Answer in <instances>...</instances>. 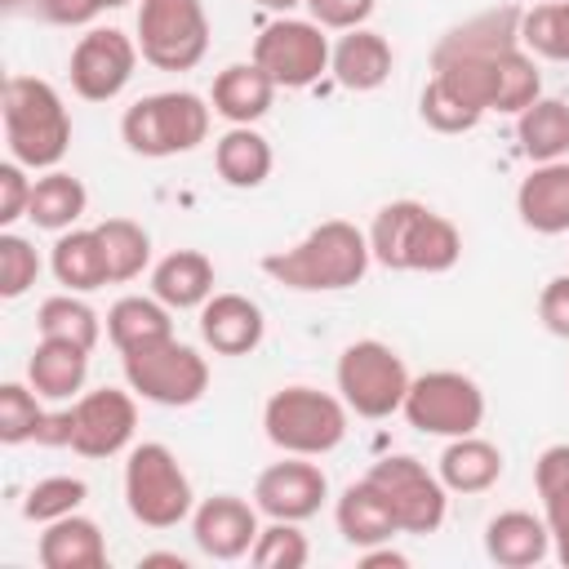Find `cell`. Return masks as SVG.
<instances>
[{"label": "cell", "instance_id": "1f68e13d", "mask_svg": "<svg viewBox=\"0 0 569 569\" xmlns=\"http://www.w3.org/2000/svg\"><path fill=\"white\" fill-rule=\"evenodd\" d=\"M84 204H89V191L80 178L62 173V169H44V178H36V187H31L27 218L44 231H71L80 222Z\"/></svg>", "mask_w": 569, "mask_h": 569}, {"label": "cell", "instance_id": "8992f818", "mask_svg": "<svg viewBox=\"0 0 569 569\" xmlns=\"http://www.w3.org/2000/svg\"><path fill=\"white\" fill-rule=\"evenodd\" d=\"M262 427L280 453L320 458L347 436V400L320 387H280L262 409Z\"/></svg>", "mask_w": 569, "mask_h": 569}, {"label": "cell", "instance_id": "f546056e", "mask_svg": "<svg viewBox=\"0 0 569 569\" xmlns=\"http://www.w3.org/2000/svg\"><path fill=\"white\" fill-rule=\"evenodd\" d=\"M107 338L116 342V351H138V347H151V342H164L173 338V320H169V307L160 298H142V293H129L120 298L111 311H107Z\"/></svg>", "mask_w": 569, "mask_h": 569}, {"label": "cell", "instance_id": "b9f144b4", "mask_svg": "<svg viewBox=\"0 0 569 569\" xmlns=\"http://www.w3.org/2000/svg\"><path fill=\"white\" fill-rule=\"evenodd\" d=\"M31 178H27V164L18 160H4L0 164V227H13L18 218H27L31 209Z\"/></svg>", "mask_w": 569, "mask_h": 569}, {"label": "cell", "instance_id": "f35d334b", "mask_svg": "<svg viewBox=\"0 0 569 569\" xmlns=\"http://www.w3.org/2000/svg\"><path fill=\"white\" fill-rule=\"evenodd\" d=\"M40 391L36 387H22V382H4L0 387V440L4 445H27V440H36L40 436V427H44V409H40V400H36Z\"/></svg>", "mask_w": 569, "mask_h": 569}, {"label": "cell", "instance_id": "7bdbcfd3", "mask_svg": "<svg viewBox=\"0 0 569 569\" xmlns=\"http://www.w3.org/2000/svg\"><path fill=\"white\" fill-rule=\"evenodd\" d=\"M378 0H307L311 22H320L325 31H351L365 27V18L373 13Z\"/></svg>", "mask_w": 569, "mask_h": 569}, {"label": "cell", "instance_id": "c3c4849f", "mask_svg": "<svg viewBox=\"0 0 569 569\" xmlns=\"http://www.w3.org/2000/svg\"><path fill=\"white\" fill-rule=\"evenodd\" d=\"M262 9H271V13H289V9H298V4H307V0H258Z\"/></svg>", "mask_w": 569, "mask_h": 569}, {"label": "cell", "instance_id": "4dcf8cb0", "mask_svg": "<svg viewBox=\"0 0 569 569\" xmlns=\"http://www.w3.org/2000/svg\"><path fill=\"white\" fill-rule=\"evenodd\" d=\"M516 138H520V151L533 164L565 160L569 156V102H560V98H533L516 116Z\"/></svg>", "mask_w": 569, "mask_h": 569}, {"label": "cell", "instance_id": "ba28073f", "mask_svg": "<svg viewBox=\"0 0 569 569\" xmlns=\"http://www.w3.org/2000/svg\"><path fill=\"white\" fill-rule=\"evenodd\" d=\"M124 382L151 405L164 409H187L209 391V365L196 347L164 338L138 351H124Z\"/></svg>", "mask_w": 569, "mask_h": 569}, {"label": "cell", "instance_id": "30bf717a", "mask_svg": "<svg viewBox=\"0 0 569 569\" xmlns=\"http://www.w3.org/2000/svg\"><path fill=\"white\" fill-rule=\"evenodd\" d=\"M365 480L382 493V502H387V511H391V520H396L400 533H436L445 525V511H449V498L445 493L449 489L418 458H409V453L378 458Z\"/></svg>", "mask_w": 569, "mask_h": 569}, {"label": "cell", "instance_id": "74e56055", "mask_svg": "<svg viewBox=\"0 0 569 569\" xmlns=\"http://www.w3.org/2000/svg\"><path fill=\"white\" fill-rule=\"evenodd\" d=\"M249 560L258 569H302L311 560V547H307V533L298 529V520H271L267 529H258Z\"/></svg>", "mask_w": 569, "mask_h": 569}, {"label": "cell", "instance_id": "d6986e66", "mask_svg": "<svg viewBox=\"0 0 569 569\" xmlns=\"http://www.w3.org/2000/svg\"><path fill=\"white\" fill-rule=\"evenodd\" d=\"M516 213L538 236L569 231V156L565 160L533 164V173L516 191Z\"/></svg>", "mask_w": 569, "mask_h": 569}, {"label": "cell", "instance_id": "d4e9b609", "mask_svg": "<svg viewBox=\"0 0 569 569\" xmlns=\"http://www.w3.org/2000/svg\"><path fill=\"white\" fill-rule=\"evenodd\" d=\"M271 164H276L271 142H267L253 124H231V129L218 138V147H213V169H218V178H222L227 187H240V191L262 187V182L271 178Z\"/></svg>", "mask_w": 569, "mask_h": 569}, {"label": "cell", "instance_id": "d590c367", "mask_svg": "<svg viewBox=\"0 0 569 569\" xmlns=\"http://www.w3.org/2000/svg\"><path fill=\"white\" fill-rule=\"evenodd\" d=\"M418 111H422V120H427L436 133H467V129H476V124L485 120V111H480L476 102H467L453 84H445L440 76H431V80L422 84Z\"/></svg>", "mask_w": 569, "mask_h": 569}, {"label": "cell", "instance_id": "d6a6232c", "mask_svg": "<svg viewBox=\"0 0 569 569\" xmlns=\"http://www.w3.org/2000/svg\"><path fill=\"white\" fill-rule=\"evenodd\" d=\"M93 231H98V240H102L111 284L138 280V276H142V267L151 262V236H147L133 218H102Z\"/></svg>", "mask_w": 569, "mask_h": 569}, {"label": "cell", "instance_id": "52a82bcc", "mask_svg": "<svg viewBox=\"0 0 569 569\" xmlns=\"http://www.w3.org/2000/svg\"><path fill=\"white\" fill-rule=\"evenodd\" d=\"M191 480L182 471V462L173 458L169 445L147 440L138 449H129L124 462V502L129 516L147 529H173L191 516Z\"/></svg>", "mask_w": 569, "mask_h": 569}, {"label": "cell", "instance_id": "f1b7e54d", "mask_svg": "<svg viewBox=\"0 0 569 569\" xmlns=\"http://www.w3.org/2000/svg\"><path fill=\"white\" fill-rule=\"evenodd\" d=\"M53 276L58 284H67L71 293H93L102 284H111V271H107V253H102V240L98 231H62L58 244H53Z\"/></svg>", "mask_w": 569, "mask_h": 569}, {"label": "cell", "instance_id": "5bb4252c", "mask_svg": "<svg viewBox=\"0 0 569 569\" xmlns=\"http://www.w3.org/2000/svg\"><path fill=\"white\" fill-rule=\"evenodd\" d=\"M138 40H129L124 31L116 27H93L76 40L71 49V89L84 98V102H111L124 93V84L133 80V67H138Z\"/></svg>", "mask_w": 569, "mask_h": 569}, {"label": "cell", "instance_id": "e0dca14e", "mask_svg": "<svg viewBox=\"0 0 569 569\" xmlns=\"http://www.w3.org/2000/svg\"><path fill=\"white\" fill-rule=\"evenodd\" d=\"M191 538L209 560H240L258 542V502L236 493H213L191 511Z\"/></svg>", "mask_w": 569, "mask_h": 569}, {"label": "cell", "instance_id": "bcb514c9", "mask_svg": "<svg viewBox=\"0 0 569 569\" xmlns=\"http://www.w3.org/2000/svg\"><path fill=\"white\" fill-rule=\"evenodd\" d=\"M360 565H365V569H382V565H391V569H405V565H409V556H400V551H391L387 542H378V547H365Z\"/></svg>", "mask_w": 569, "mask_h": 569}, {"label": "cell", "instance_id": "7dc6e473", "mask_svg": "<svg viewBox=\"0 0 569 569\" xmlns=\"http://www.w3.org/2000/svg\"><path fill=\"white\" fill-rule=\"evenodd\" d=\"M551 525V542H556V556H560V565L569 569V520H547Z\"/></svg>", "mask_w": 569, "mask_h": 569}, {"label": "cell", "instance_id": "ee69618b", "mask_svg": "<svg viewBox=\"0 0 569 569\" xmlns=\"http://www.w3.org/2000/svg\"><path fill=\"white\" fill-rule=\"evenodd\" d=\"M538 316H542L547 333L569 338V276L547 280V289H542V298H538Z\"/></svg>", "mask_w": 569, "mask_h": 569}, {"label": "cell", "instance_id": "ab89813d", "mask_svg": "<svg viewBox=\"0 0 569 569\" xmlns=\"http://www.w3.org/2000/svg\"><path fill=\"white\" fill-rule=\"evenodd\" d=\"M533 485H538L547 520H569V445H551L538 453Z\"/></svg>", "mask_w": 569, "mask_h": 569}, {"label": "cell", "instance_id": "3957f363", "mask_svg": "<svg viewBox=\"0 0 569 569\" xmlns=\"http://www.w3.org/2000/svg\"><path fill=\"white\" fill-rule=\"evenodd\" d=\"M369 253L387 271H449L462 258V236L422 200H391L369 227Z\"/></svg>", "mask_w": 569, "mask_h": 569}, {"label": "cell", "instance_id": "9a60e30c", "mask_svg": "<svg viewBox=\"0 0 569 569\" xmlns=\"http://www.w3.org/2000/svg\"><path fill=\"white\" fill-rule=\"evenodd\" d=\"M133 427H138V405L129 391L98 387L71 405V449L80 458H116L133 440Z\"/></svg>", "mask_w": 569, "mask_h": 569}, {"label": "cell", "instance_id": "44dd1931", "mask_svg": "<svg viewBox=\"0 0 569 569\" xmlns=\"http://www.w3.org/2000/svg\"><path fill=\"white\" fill-rule=\"evenodd\" d=\"M391 62H396V53H391L387 36H378V31H369V27H351V31L333 44V53H329L333 80H338L342 89H351V93H369V89L387 84Z\"/></svg>", "mask_w": 569, "mask_h": 569}, {"label": "cell", "instance_id": "83f0119b", "mask_svg": "<svg viewBox=\"0 0 569 569\" xmlns=\"http://www.w3.org/2000/svg\"><path fill=\"white\" fill-rule=\"evenodd\" d=\"M333 516H338V533L351 547H360V551L365 547H378V542H391L400 533L396 520H391V511H387V502H382V493L369 480L347 485L342 498H338V507H333Z\"/></svg>", "mask_w": 569, "mask_h": 569}, {"label": "cell", "instance_id": "ac0fdd59", "mask_svg": "<svg viewBox=\"0 0 569 569\" xmlns=\"http://www.w3.org/2000/svg\"><path fill=\"white\" fill-rule=\"evenodd\" d=\"M262 307L244 293H213L200 307V338L218 356H249L262 342Z\"/></svg>", "mask_w": 569, "mask_h": 569}, {"label": "cell", "instance_id": "836d02e7", "mask_svg": "<svg viewBox=\"0 0 569 569\" xmlns=\"http://www.w3.org/2000/svg\"><path fill=\"white\" fill-rule=\"evenodd\" d=\"M36 329H40V338H62V342H76V347H84V351H93V347H98V333H102L93 307L80 302L76 293H53V298H44L40 311H36Z\"/></svg>", "mask_w": 569, "mask_h": 569}, {"label": "cell", "instance_id": "7402d4cb", "mask_svg": "<svg viewBox=\"0 0 569 569\" xmlns=\"http://www.w3.org/2000/svg\"><path fill=\"white\" fill-rule=\"evenodd\" d=\"M271 98H276V80L258 67V62H231L213 76V111L231 124H253L271 111Z\"/></svg>", "mask_w": 569, "mask_h": 569}, {"label": "cell", "instance_id": "484cf974", "mask_svg": "<svg viewBox=\"0 0 569 569\" xmlns=\"http://www.w3.org/2000/svg\"><path fill=\"white\" fill-rule=\"evenodd\" d=\"M436 476L445 480L449 493H485L502 476V449L480 440L476 431L471 436H453L445 445V453H440V471Z\"/></svg>", "mask_w": 569, "mask_h": 569}, {"label": "cell", "instance_id": "277c9868", "mask_svg": "<svg viewBox=\"0 0 569 569\" xmlns=\"http://www.w3.org/2000/svg\"><path fill=\"white\" fill-rule=\"evenodd\" d=\"M0 116H4L9 160L27 164V169H58V160L71 147V116H67V107L49 80L9 76L4 98H0Z\"/></svg>", "mask_w": 569, "mask_h": 569}, {"label": "cell", "instance_id": "ffe728a7", "mask_svg": "<svg viewBox=\"0 0 569 569\" xmlns=\"http://www.w3.org/2000/svg\"><path fill=\"white\" fill-rule=\"evenodd\" d=\"M551 551V525L533 511H498L485 525V556L502 569H533Z\"/></svg>", "mask_w": 569, "mask_h": 569}, {"label": "cell", "instance_id": "9c48e42d", "mask_svg": "<svg viewBox=\"0 0 569 569\" xmlns=\"http://www.w3.org/2000/svg\"><path fill=\"white\" fill-rule=\"evenodd\" d=\"M409 382L413 378L405 360L378 338H360L338 356V391L360 418H391L396 409H405Z\"/></svg>", "mask_w": 569, "mask_h": 569}, {"label": "cell", "instance_id": "f6af8a7d", "mask_svg": "<svg viewBox=\"0 0 569 569\" xmlns=\"http://www.w3.org/2000/svg\"><path fill=\"white\" fill-rule=\"evenodd\" d=\"M102 9H107V0H40V13L53 27H89Z\"/></svg>", "mask_w": 569, "mask_h": 569}, {"label": "cell", "instance_id": "7a4b0ae2", "mask_svg": "<svg viewBox=\"0 0 569 569\" xmlns=\"http://www.w3.org/2000/svg\"><path fill=\"white\" fill-rule=\"evenodd\" d=\"M373 253H369V236L347 222V218H329L320 227H311L298 244L276 249L262 258V271L298 293H333V289H351L365 280Z\"/></svg>", "mask_w": 569, "mask_h": 569}, {"label": "cell", "instance_id": "4fadbf2b", "mask_svg": "<svg viewBox=\"0 0 569 569\" xmlns=\"http://www.w3.org/2000/svg\"><path fill=\"white\" fill-rule=\"evenodd\" d=\"M325 27L311 18H276L253 40V62L276 80V89H307L329 71Z\"/></svg>", "mask_w": 569, "mask_h": 569}, {"label": "cell", "instance_id": "7c38bea8", "mask_svg": "<svg viewBox=\"0 0 569 569\" xmlns=\"http://www.w3.org/2000/svg\"><path fill=\"white\" fill-rule=\"evenodd\" d=\"M405 418L427 436H471L485 422V391L458 369H431L409 382Z\"/></svg>", "mask_w": 569, "mask_h": 569}, {"label": "cell", "instance_id": "8fae6325", "mask_svg": "<svg viewBox=\"0 0 569 569\" xmlns=\"http://www.w3.org/2000/svg\"><path fill=\"white\" fill-rule=\"evenodd\" d=\"M138 49L160 71H191L209 49V13L200 0H142Z\"/></svg>", "mask_w": 569, "mask_h": 569}, {"label": "cell", "instance_id": "60d3db41", "mask_svg": "<svg viewBox=\"0 0 569 569\" xmlns=\"http://www.w3.org/2000/svg\"><path fill=\"white\" fill-rule=\"evenodd\" d=\"M40 276V253L27 236L4 231L0 236V298H22Z\"/></svg>", "mask_w": 569, "mask_h": 569}, {"label": "cell", "instance_id": "6da1fadb", "mask_svg": "<svg viewBox=\"0 0 569 569\" xmlns=\"http://www.w3.org/2000/svg\"><path fill=\"white\" fill-rule=\"evenodd\" d=\"M520 13H525L520 4H498L449 27L436 40L431 76L453 84L485 116L489 111L520 116L533 98H542V76L533 67V53L520 44Z\"/></svg>", "mask_w": 569, "mask_h": 569}, {"label": "cell", "instance_id": "681fc988", "mask_svg": "<svg viewBox=\"0 0 569 569\" xmlns=\"http://www.w3.org/2000/svg\"><path fill=\"white\" fill-rule=\"evenodd\" d=\"M120 4H129V0H107V9H120Z\"/></svg>", "mask_w": 569, "mask_h": 569}, {"label": "cell", "instance_id": "cb8c5ba5", "mask_svg": "<svg viewBox=\"0 0 569 569\" xmlns=\"http://www.w3.org/2000/svg\"><path fill=\"white\" fill-rule=\"evenodd\" d=\"M36 551H40V565L44 569H102L107 565L102 529L89 516H80V511L44 525Z\"/></svg>", "mask_w": 569, "mask_h": 569}, {"label": "cell", "instance_id": "5b68a950", "mask_svg": "<svg viewBox=\"0 0 569 569\" xmlns=\"http://www.w3.org/2000/svg\"><path fill=\"white\" fill-rule=\"evenodd\" d=\"M120 138L133 156H147V160L187 156L209 138V107L187 89L147 93L124 111Z\"/></svg>", "mask_w": 569, "mask_h": 569}, {"label": "cell", "instance_id": "8d00e7d4", "mask_svg": "<svg viewBox=\"0 0 569 569\" xmlns=\"http://www.w3.org/2000/svg\"><path fill=\"white\" fill-rule=\"evenodd\" d=\"M89 498V485L80 476H44L27 489V502H22V516L36 520V525H53L71 511H80V502Z\"/></svg>", "mask_w": 569, "mask_h": 569}, {"label": "cell", "instance_id": "2e32d148", "mask_svg": "<svg viewBox=\"0 0 569 569\" xmlns=\"http://www.w3.org/2000/svg\"><path fill=\"white\" fill-rule=\"evenodd\" d=\"M325 498H329L325 471L298 453H289L284 462H271L253 485V502L271 520H311L325 507Z\"/></svg>", "mask_w": 569, "mask_h": 569}, {"label": "cell", "instance_id": "e575fe53", "mask_svg": "<svg viewBox=\"0 0 569 569\" xmlns=\"http://www.w3.org/2000/svg\"><path fill=\"white\" fill-rule=\"evenodd\" d=\"M520 44L538 58L569 62V0H547L520 13Z\"/></svg>", "mask_w": 569, "mask_h": 569}, {"label": "cell", "instance_id": "603a6c76", "mask_svg": "<svg viewBox=\"0 0 569 569\" xmlns=\"http://www.w3.org/2000/svg\"><path fill=\"white\" fill-rule=\"evenodd\" d=\"M151 293L169 311H191L213 298V262L200 249H173L151 271Z\"/></svg>", "mask_w": 569, "mask_h": 569}, {"label": "cell", "instance_id": "4316f807", "mask_svg": "<svg viewBox=\"0 0 569 569\" xmlns=\"http://www.w3.org/2000/svg\"><path fill=\"white\" fill-rule=\"evenodd\" d=\"M84 373H89V351L62 338H40L27 360V382L44 400H71L84 387Z\"/></svg>", "mask_w": 569, "mask_h": 569}]
</instances>
